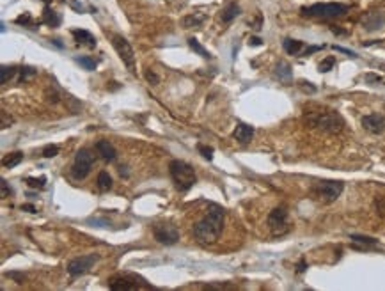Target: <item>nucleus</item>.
<instances>
[{
    "label": "nucleus",
    "mask_w": 385,
    "mask_h": 291,
    "mask_svg": "<svg viewBox=\"0 0 385 291\" xmlns=\"http://www.w3.org/2000/svg\"><path fill=\"white\" fill-rule=\"evenodd\" d=\"M224 218L226 211L218 204H211L208 213L194 225V236L199 243L211 245L220 238L222 229H224Z\"/></svg>",
    "instance_id": "nucleus-1"
},
{
    "label": "nucleus",
    "mask_w": 385,
    "mask_h": 291,
    "mask_svg": "<svg viewBox=\"0 0 385 291\" xmlns=\"http://www.w3.org/2000/svg\"><path fill=\"white\" fill-rule=\"evenodd\" d=\"M169 172L174 181V186L179 192H188L192 186L197 183V176L190 163L183 162V160H172L169 163Z\"/></svg>",
    "instance_id": "nucleus-2"
},
{
    "label": "nucleus",
    "mask_w": 385,
    "mask_h": 291,
    "mask_svg": "<svg viewBox=\"0 0 385 291\" xmlns=\"http://www.w3.org/2000/svg\"><path fill=\"white\" fill-rule=\"evenodd\" d=\"M305 121H307L311 126H314V128L321 130V132L325 133H339L344 128V119H342L337 112H334V110L311 112L305 116Z\"/></svg>",
    "instance_id": "nucleus-3"
},
{
    "label": "nucleus",
    "mask_w": 385,
    "mask_h": 291,
    "mask_svg": "<svg viewBox=\"0 0 385 291\" xmlns=\"http://www.w3.org/2000/svg\"><path fill=\"white\" fill-rule=\"evenodd\" d=\"M303 16H309V18H339V16H344L350 11V6L346 4H339V2H318V4L312 6H305V8L300 9Z\"/></svg>",
    "instance_id": "nucleus-4"
},
{
    "label": "nucleus",
    "mask_w": 385,
    "mask_h": 291,
    "mask_svg": "<svg viewBox=\"0 0 385 291\" xmlns=\"http://www.w3.org/2000/svg\"><path fill=\"white\" fill-rule=\"evenodd\" d=\"M342 188H344V183L337 181V179H325V181H318L314 186L311 188V194L314 199H318L323 204H330L334 202L339 195L342 194Z\"/></svg>",
    "instance_id": "nucleus-5"
},
{
    "label": "nucleus",
    "mask_w": 385,
    "mask_h": 291,
    "mask_svg": "<svg viewBox=\"0 0 385 291\" xmlns=\"http://www.w3.org/2000/svg\"><path fill=\"white\" fill-rule=\"evenodd\" d=\"M110 39H112L114 50L117 52V55L121 57V61L126 64V68L130 70V73L137 75V70H135V52H133L132 45L128 43V39L123 38V36H119V34H112V36H110Z\"/></svg>",
    "instance_id": "nucleus-6"
},
{
    "label": "nucleus",
    "mask_w": 385,
    "mask_h": 291,
    "mask_svg": "<svg viewBox=\"0 0 385 291\" xmlns=\"http://www.w3.org/2000/svg\"><path fill=\"white\" fill-rule=\"evenodd\" d=\"M94 165V155L89 151V149H80V151L75 155V162L73 167H71V174H73L75 179H86L89 176L91 169Z\"/></svg>",
    "instance_id": "nucleus-7"
},
{
    "label": "nucleus",
    "mask_w": 385,
    "mask_h": 291,
    "mask_svg": "<svg viewBox=\"0 0 385 291\" xmlns=\"http://www.w3.org/2000/svg\"><path fill=\"white\" fill-rule=\"evenodd\" d=\"M268 227L272 231V234L275 236H280L284 234L286 231L289 229L288 227V210L284 206H279V208H273L268 215Z\"/></svg>",
    "instance_id": "nucleus-8"
},
{
    "label": "nucleus",
    "mask_w": 385,
    "mask_h": 291,
    "mask_svg": "<svg viewBox=\"0 0 385 291\" xmlns=\"http://www.w3.org/2000/svg\"><path fill=\"white\" fill-rule=\"evenodd\" d=\"M153 236L162 245H174L179 241V229L172 224H155Z\"/></svg>",
    "instance_id": "nucleus-9"
},
{
    "label": "nucleus",
    "mask_w": 385,
    "mask_h": 291,
    "mask_svg": "<svg viewBox=\"0 0 385 291\" xmlns=\"http://www.w3.org/2000/svg\"><path fill=\"white\" fill-rule=\"evenodd\" d=\"M100 259L98 254H87V256H80V257H75L68 263V273L71 277H80L84 273H87L91 268L94 266V263Z\"/></svg>",
    "instance_id": "nucleus-10"
},
{
    "label": "nucleus",
    "mask_w": 385,
    "mask_h": 291,
    "mask_svg": "<svg viewBox=\"0 0 385 291\" xmlns=\"http://www.w3.org/2000/svg\"><path fill=\"white\" fill-rule=\"evenodd\" d=\"M362 128L373 135H380L385 132V116L381 114H367L362 117Z\"/></svg>",
    "instance_id": "nucleus-11"
},
{
    "label": "nucleus",
    "mask_w": 385,
    "mask_h": 291,
    "mask_svg": "<svg viewBox=\"0 0 385 291\" xmlns=\"http://www.w3.org/2000/svg\"><path fill=\"white\" fill-rule=\"evenodd\" d=\"M350 240L353 241L351 247L358 248V250H371V248H376L378 240L373 236H364V234H351Z\"/></svg>",
    "instance_id": "nucleus-12"
},
{
    "label": "nucleus",
    "mask_w": 385,
    "mask_h": 291,
    "mask_svg": "<svg viewBox=\"0 0 385 291\" xmlns=\"http://www.w3.org/2000/svg\"><path fill=\"white\" fill-rule=\"evenodd\" d=\"M233 137L238 140L240 144H249L254 137V128L250 124H245V123H238L236 128L233 132Z\"/></svg>",
    "instance_id": "nucleus-13"
},
{
    "label": "nucleus",
    "mask_w": 385,
    "mask_h": 291,
    "mask_svg": "<svg viewBox=\"0 0 385 291\" xmlns=\"http://www.w3.org/2000/svg\"><path fill=\"white\" fill-rule=\"evenodd\" d=\"M362 25L366 27V31H378L385 25V13H369L362 20Z\"/></svg>",
    "instance_id": "nucleus-14"
},
{
    "label": "nucleus",
    "mask_w": 385,
    "mask_h": 291,
    "mask_svg": "<svg viewBox=\"0 0 385 291\" xmlns=\"http://www.w3.org/2000/svg\"><path fill=\"white\" fill-rule=\"evenodd\" d=\"M96 149H98V153H100L101 158L105 160V162H114V160L117 158L116 148H114L109 140H98V142H96Z\"/></svg>",
    "instance_id": "nucleus-15"
},
{
    "label": "nucleus",
    "mask_w": 385,
    "mask_h": 291,
    "mask_svg": "<svg viewBox=\"0 0 385 291\" xmlns=\"http://www.w3.org/2000/svg\"><path fill=\"white\" fill-rule=\"evenodd\" d=\"M71 34H73L75 41H77L78 45H87V47H91V48L96 47V38H94L89 31H84V29H73Z\"/></svg>",
    "instance_id": "nucleus-16"
},
{
    "label": "nucleus",
    "mask_w": 385,
    "mask_h": 291,
    "mask_svg": "<svg viewBox=\"0 0 385 291\" xmlns=\"http://www.w3.org/2000/svg\"><path fill=\"white\" fill-rule=\"evenodd\" d=\"M109 287L114 291H130V289H137V284H133L132 280L125 279V277H114L109 280Z\"/></svg>",
    "instance_id": "nucleus-17"
},
{
    "label": "nucleus",
    "mask_w": 385,
    "mask_h": 291,
    "mask_svg": "<svg viewBox=\"0 0 385 291\" xmlns=\"http://www.w3.org/2000/svg\"><path fill=\"white\" fill-rule=\"evenodd\" d=\"M303 41H298V39H291V38H286L282 41V48L288 55H300L303 50Z\"/></svg>",
    "instance_id": "nucleus-18"
},
{
    "label": "nucleus",
    "mask_w": 385,
    "mask_h": 291,
    "mask_svg": "<svg viewBox=\"0 0 385 291\" xmlns=\"http://www.w3.org/2000/svg\"><path fill=\"white\" fill-rule=\"evenodd\" d=\"M204 20H206V15H202V13H194V15H187L183 20H181V24H183L185 29H192V27H201L204 24Z\"/></svg>",
    "instance_id": "nucleus-19"
},
{
    "label": "nucleus",
    "mask_w": 385,
    "mask_h": 291,
    "mask_svg": "<svg viewBox=\"0 0 385 291\" xmlns=\"http://www.w3.org/2000/svg\"><path fill=\"white\" fill-rule=\"evenodd\" d=\"M240 13H241L240 6L231 2V4H227L226 8H224V11H222V22H224V24H231L236 16H240Z\"/></svg>",
    "instance_id": "nucleus-20"
},
{
    "label": "nucleus",
    "mask_w": 385,
    "mask_h": 291,
    "mask_svg": "<svg viewBox=\"0 0 385 291\" xmlns=\"http://www.w3.org/2000/svg\"><path fill=\"white\" fill-rule=\"evenodd\" d=\"M43 24H47L48 27H59L61 25V22H63V18H61V15L55 11H52L50 8H45V13H43V20H41Z\"/></svg>",
    "instance_id": "nucleus-21"
},
{
    "label": "nucleus",
    "mask_w": 385,
    "mask_h": 291,
    "mask_svg": "<svg viewBox=\"0 0 385 291\" xmlns=\"http://www.w3.org/2000/svg\"><path fill=\"white\" fill-rule=\"evenodd\" d=\"M275 77L282 82H289L293 78V70L288 62H279L275 68Z\"/></svg>",
    "instance_id": "nucleus-22"
},
{
    "label": "nucleus",
    "mask_w": 385,
    "mask_h": 291,
    "mask_svg": "<svg viewBox=\"0 0 385 291\" xmlns=\"http://www.w3.org/2000/svg\"><path fill=\"white\" fill-rule=\"evenodd\" d=\"M22 162H24V153L15 151V153H9L8 156H4L2 165H4L6 169H13V167H16V165H20Z\"/></svg>",
    "instance_id": "nucleus-23"
},
{
    "label": "nucleus",
    "mask_w": 385,
    "mask_h": 291,
    "mask_svg": "<svg viewBox=\"0 0 385 291\" xmlns=\"http://www.w3.org/2000/svg\"><path fill=\"white\" fill-rule=\"evenodd\" d=\"M96 183L101 192H109L110 188H112V178H110V174L107 171H101L100 174H98Z\"/></svg>",
    "instance_id": "nucleus-24"
},
{
    "label": "nucleus",
    "mask_w": 385,
    "mask_h": 291,
    "mask_svg": "<svg viewBox=\"0 0 385 291\" xmlns=\"http://www.w3.org/2000/svg\"><path fill=\"white\" fill-rule=\"evenodd\" d=\"M188 47H190L192 50H194L197 55H201L202 59H211V54H210V52H208L206 48L202 47V45L199 43V41H197L195 38H188Z\"/></svg>",
    "instance_id": "nucleus-25"
},
{
    "label": "nucleus",
    "mask_w": 385,
    "mask_h": 291,
    "mask_svg": "<svg viewBox=\"0 0 385 291\" xmlns=\"http://www.w3.org/2000/svg\"><path fill=\"white\" fill-rule=\"evenodd\" d=\"M75 61H77L78 64H80V66H82L84 70H87V71H94L96 70V66H98L96 61L91 59V57H77Z\"/></svg>",
    "instance_id": "nucleus-26"
},
{
    "label": "nucleus",
    "mask_w": 385,
    "mask_h": 291,
    "mask_svg": "<svg viewBox=\"0 0 385 291\" xmlns=\"http://www.w3.org/2000/svg\"><path fill=\"white\" fill-rule=\"evenodd\" d=\"M27 181V185L31 186V188H45V185H47V178L45 176H39V178H27L25 179Z\"/></svg>",
    "instance_id": "nucleus-27"
},
{
    "label": "nucleus",
    "mask_w": 385,
    "mask_h": 291,
    "mask_svg": "<svg viewBox=\"0 0 385 291\" xmlns=\"http://www.w3.org/2000/svg\"><path fill=\"white\" fill-rule=\"evenodd\" d=\"M334 66H335V59L334 57H327V59H323V61L319 62L318 70H319V73H327V71H330Z\"/></svg>",
    "instance_id": "nucleus-28"
},
{
    "label": "nucleus",
    "mask_w": 385,
    "mask_h": 291,
    "mask_svg": "<svg viewBox=\"0 0 385 291\" xmlns=\"http://www.w3.org/2000/svg\"><path fill=\"white\" fill-rule=\"evenodd\" d=\"M16 71H18V70H16V68H13V66H9V68L4 66V68H2V84H8V82L16 75Z\"/></svg>",
    "instance_id": "nucleus-29"
},
{
    "label": "nucleus",
    "mask_w": 385,
    "mask_h": 291,
    "mask_svg": "<svg viewBox=\"0 0 385 291\" xmlns=\"http://www.w3.org/2000/svg\"><path fill=\"white\" fill-rule=\"evenodd\" d=\"M197 151L201 153L206 160H213V148L210 146H204V144H197Z\"/></svg>",
    "instance_id": "nucleus-30"
},
{
    "label": "nucleus",
    "mask_w": 385,
    "mask_h": 291,
    "mask_svg": "<svg viewBox=\"0 0 385 291\" xmlns=\"http://www.w3.org/2000/svg\"><path fill=\"white\" fill-rule=\"evenodd\" d=\"M374 208H376V213L380 215V217H385V197L383 195H378V197L374 199Z\"/></svg>",
    "instance_id": "nucleus-31"
},
{
    "label": "nucleus",
    "mask_w": 385,
    "mask_h": 291,
    "mask_svg": "<svg viewBox=\"0 0 385 291\" xmlns=\"http://www.w3.org/2000/svg\"><path fill=\"white\" fill-rule=\"evenodd\" d=\"M59 155V148L57 146H47V148L43 149V156L45 158H54V156Z\"/></svg>",
    "instance_id": "nucleus-32"
},
{
    "label": "nucleus",
    "mask_w": 385,
    "mask_h": 291,
    "mask_svg": "<svg viewBox=\"0 0 385 291\" xmlns=\"http://www.w3.org/2000/svg\"><path fill=\"white\" fill-rule=\"evenodd\" d=\"M144 77H146V80H148L149 84H153V86H156V84H158V82H160V77H158V75L155 73V71H151V70H148V71H146V75H144Z\"/></svg>",
    "instance_id": "nucleus-33"
},
{
    "label": "nucleus",
    "mask_w": 385,
    "mask_h": 291,
    "mask_svg": "<svg viewBox=\"0 0 385 291\" xmlns=\"http://www.w3.org/2000/svg\"><path fill=\"white\" fill-rule=\"evenodd\" d=\"M0 185H2V199L9 197V195L13 194V190H11V186L8 185V181H6V179H2V181H0Z\"/></svg>",
    "instance_id": "nucleus-34"
},
{
    "label": "nucleus",
    "mask_w": 385,
    "mask_h": 291,
    "mask_svg": "<svg viewBox=\"0 0 385 291\" xmlns=\"http://www.w3.org/2000/svg\"><path fill=\"white\" fill-rule=\"evenodd\" d=\"M325 47H309V48H305V50L300 54V57H307V55H311V54H314V52H319V50H323Z\"/></svg>",
    "instance_id": "nucleus-35"
},
{
    "label": "nucleus",
    "mask_w": 385,
    "mask_h": 291,
    "mask_svg": "<svg viewBox=\"0 0 385 291\" xmlns=\"http://www.w3.org/2000/svg\"><path fill=\"white\" fill-rule=\"evenodd\" d=\"M34 75H36L34 68H22V82H24L27 77H34Z\"/></svg>",
    "instance_id": "nucleus-36"
},
{
    "label": "nucleus",
    "mask_w": 385,
    "mask_h": 291,
    "mask_svg": "<svg viewBox=\"0 0 385 291\" xmlns=\"http://www.w3.org/2000/svg\"><path fill=\"white\" fill-rule=\"evenodd\" d=\"M261 25H263V16L257 15V16H256V20H254L252 24H250V27H252L254 31H261Z\"/></svg>",
    "instance_id": "nucleus-37"
},
{
    "label": "nucleus",
    "mask_w": 385,
    "mask_h": 291,
    "mask_svg": "<svg viewBox=\"0 0 385 291\" xmlns=\"http://www.w3.org/2000/svg\"><path fill=\"white\" fill-rule=\"evenodd\" d=\"M334 50L335 52H341V54H346L348 55V57H357V54H355V52H351V50H348V48H342V47H337V45H335V47H334Z\"/></svg>",
    "instance_id": "nucleus-38"
},
{
    "label": "nucleus",
    "mask_w": 385,
    "mask_h": 291,
    "mask_svg": "<svg viewBox=\"0 0 385 291\" xmlns=\"http://www.w3.org/2000/svg\"><path fill=\"white\" fill-rule=\"evenodd\" d=\"M29 22H31V15H29V13H25V15H22V16H18V18H16V24H20V25H22V24L27 25Z\"/></svg>",
    "instance_id": "nucleus-39"
},
{
    "label": "nucleus",
    "mask_w": 385,
    "mask_h": 291,
    "mask_svg": "<svg viewBox=\"0 0 385 291\" xmlns=\"http://www.w3.org/2000/svg\"><path fill=\"white\" fill-rule=\"evenodd\" d=\"M305 270H307V263H305V259H300L298 264H296V272H298V273H303Z\"/></svg>",
    "instance_id": "nucleus-40"
},
{
    "label": "nucleus",
    "mask_w": 385,
    "mask_h": 291,
    "mask_svg": "<svg viewBox=\"0 0 385 291\" xmlns=\"http://www.w3.org/2000/svg\"><path fill=\"white\" fill-rule=\"evenodd\" d=\"M22 210L29 211V213H36V211H38V208H36L34 204H24V206H22Z\"/></svg>",
    "instance_id": "nucleus-41"
},
{
    "label": "nucleus",
    "mask_w": 385,
    "mask_h": 291,
    "mask_svg": "<svg viewBox=\"0 0 385 291\" xmlns=\"http://www.w3.org/2000/svg\"><path fill=\"white\" fill-rule=\"evenodd\" d=\"M9 277H11V279H16V280H18V284H22V282H24V279H25V277H24V275H20V273H9Z\"/></svg>",
    "instance_id": "nucleus-42"
},
{
    "label": "nucleus",
    "mask_w": 385,
    "mask_h": 291,
    "mask_svg": "<svg viewBox=\"0 0 385 291\" xmlns=\"http://www.w3.org/2000/svg\"><path fill=\"white\" fill-rule=\"evenodd\" d=\"M250 45H252V47H261L263 41H261L259 38H250Z\"/></svg>",
    "instance_id": "nucleus-43"
}]
</instances>
